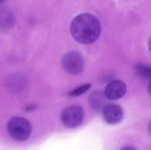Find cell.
I'll return each instance as SVG.
<instances>
[{
    "mask_svg": "<svg viewBox=\"0 0 151 150\" xmlns=\"http://www.w3.org/2000/svg\"><path fill=\"white\" fill-rule=\"evenodd\" d=\"M90 88H91V84H89V83H88V84L81 85V86L78 87L77 88L72 90V91L68 94V95H69V96H79V95H83L84 93H86Z\"/></svg>",
    "mask_w": 151,
    "mask_h": 150,
    "instance_id": "obj_9",
    "label": "cell"
},
{
    "mask_svg": "<svg viewBox=\"0 0 151 150\" xmlns=\"http://www.w3.org/2000/svg\"><path fill=\"white\" fill-rule=\"evenodd\" d=\"M103 118L104 121L109 125H116L121 122L124 117L122 108L117 104L105 105L102 111Z\"/></svg>",
    "mask_w": 151,
    "mask_h": 150,
    "instance_id": "obj_5",
    "label": "cell"
},
{
    "mask_svg": "<svg viewBox=\"0 0 151 150\" xmlns=\"http://www.w3.org/2000/svg\"><path fill=\"white\" fill-rule=\"evenodd\" d=\"M84 119V111L81 106L73 105L65 108L61 114L63 125L68 128H76L80 126Z\"/></svg>",
    "mask_w": 151,
    "mask_h": 150,
    "instance_id": "obj_4",
    "label": "cell"
},
{
    "mask_svg": "<svg viewBox=\"0 0 151 150\" xmlns=\"http://www.w3.org/2000/svg\"><path fill=\"white\" fill-rule=\"evenodd\" d=\"M149 130H150V133L151 134V121L150 123V126H149Z\"/></svg>",
    "mask_w": 151,
    "mask_h": 150,
    "instance_id": "obj_12",
    "label": "cell"
},
{
    "mask_svg": "<svg viewBox=\"0 0 151 150\" xmlns=\"http://www.w3.org/2000/svg\"><path fill=\"white\" fill-rule=\"evenodd\" d=\"M105 95L102 94V92H95L94 94H92V95L90 96V104L92 106V108L94 110L99 111L104 108V103H105Z\"/></svg>",
    "mask_w": 151,
    "mask_h": 150,
    "instance_id": "obj_8",
    "label": "cell"
},
{
    "mask_svg": "<svg viewBox=\"0 0 151 150\" xmlns=\"http://www.w3.org/2000/svg\"><path fill=\"white\" fill-rule=\"evenodd\" d=\"M14 24V15L11 10L5 7L0 8V29L7 30Z\"/></svg>",
    "mask_w": 151,
    "mask_h": 150,
    "instance_id": "obj_7",
    "label": "cell"
},
{
    "mask_svg": "<svg viewBox=\"0 0 151 150\" xmlns=\"http://www.w3.org/2000/svg\"><path fill=\"white\" fill-rule=\"evenodd\" d=\"M149 49H150V50L151 52V37L150 39V42H149Z\"/></svg>",
    "mask_w": 151,
    "mask_h": 150,
    "instance_id": "obj_11",
    "label": "cell"
},
{
    "mask_svg": "<svg viewBox=\"0 0 151 150\" xmlns=\"http://www.w3.org/2000/svg\"><path fill=\"white\" fill-rule=\"evenodd\" d=\"M7 131L14 141H24L30 137L32 126L27 119L21 117H14L8 121Z\"/></svg>",
    "mask_w": 151,
    "mask_h": 150,
    "instance_id": "obj_2",
    "label": "cell"
},
{
    "mask_svg": "<svg viewBox=\"0 0 151 150\" xmlns=\"http://www.w3.org/2000/svg\"><path fill=\"white\" fill-rule=\"evenodd\" d=\"M62 68L69 74L77 75L82 72L84 68V60L81 53L70 51L65 54L61 59Z\"/></svg>",
    "mask_w": 151,
    "mask_h": 150,
    "instance_id": "obj_3",
    "label": "cell"
},
{
    "mask_svg": "<svg viewBox=\"0 0 151 150\" xmlns=\"http://www.w3.org/2000/svg\"><path fill=\"white\" fill-rule=\"evenodd\" d=\"M127 93V85L122 80H113L110 82L104 90V95L107 99L119 100Z\"/></svg>",
    "mask_w": 151,
    "mask_h": 150,
    "instance_id": "obj_6",
    "label": "cell"
},
{
    "mask_svg": "<svg viewBox=\"0 0 151 150\" xmlns=\"http://www.w3.org/2000/svg\"><path fill=\"white\" fill-rule=\"evenodd\" d=\"M120 150H136L134 147H131V146H127V147H124L122 148Z\"/></svg>",
    "mask_w": 151,
    "mask_h": 150,
    "instance_id": "obj_10",
    "label": "cell"
},
{
    "mask_svg": "<svg viewBox=\"0 0 151 150\" xmlns=\"http://www.w3.org/2000/svg\"><path fill=\"white\" fill-rule=\"evenodd\" d=\"M73 37L80 43L90 44L96 42L101 33L98 19L90 13H81L76 16L70 27Z\"/></svg>",
    "mask_w": 151,
    "mask_h": 150,
    "instance_id": "obj_1",
    "label": "cell"
},
{
    "mask_svg": "<svg viewBox=\"0 0 151 150\" xmlns=\"http://www.w3.org/2000/svg\"><path fill=\"white\" fill-rule=\"evenodd\" d=\"M2 1H3V0H0V2H2Z\"/></svg>",
    "mask_w": 151,
    "mask_h": 150,
    "instance_id": "obj_13",
    "label": "cell"
}]
</instances>
